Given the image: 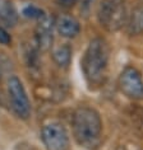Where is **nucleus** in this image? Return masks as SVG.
Listing matches in <instances>:
<instances>
[{"instance_id": "obj_1", "label": "nucleus", "mask_w": 143, "mask_h": 150, "mask_svg": "<svg viewBox=\"0 0 143 150\" xmlns=\"http://www.w3.org/2000/svg\"><path fill=\"white\" fill-rule=\"evenodd\" d=\"M73 136L82 148L97 150L102 144V120L95 108L81 106L72 117Z\"/></svg>"}, {"instance_id": "obj_2", "label": "nucleus", "mask_w": 143, "mask_h": 150, "mask_svg": "<svg viewBox=\"0 0 143 150\" xmlns=\"http://www.w3.org/2000/svg\"><path fill=\"white\" fill-rule=\"evenodd\" d=\"M110 48L106 40L96 37L89 41L82 59V70L89 88L97 89L106 83Z\"/></svg>"}, {"instance_id": "obj_3", "label": "nucleus", "mask_w": 143, "mask_h": 150, "mask_svg": "<svg viewBox=\"0 0 143 150\" xmlns=\"http://www.w3.org/2000/svg\"><path fill=\"white\" fill-rule=\"evenodd\" d=\"M125 0H102L97 9V19L100 25L107 32H118L128 21Z\"/></svg>"}, {"instance_id": "obj_4", "label": "nucleus", "mask_w": 143, "mask_h": 150, "mask_svg": "<svg viewBox=\"0 0 143 150\" xmlns=\"http://www.w3.org/2000/svg\"><path fill=\"white\" fill-rule=\"evenodd\" d=\"M41 140L46 150H70L69 134L63 123L51 121L41 129Z\"/></svg>"}, {"instance_id": "obj_5", "label": "nucleus", "mask_w": 143, "mask_h": 150, "mask_svg": "<svg viewBox=\"0 0 143 150\" xmlns=\"http://www.w3.org/2000/svg\"><path fill=\"white\" fill-rule=\"evenodd\" d=\"M8 94L12 104V110L18 117L27 120L31 116V103H29L27 92L19 78L10 76L8 80Z\"/></svg>"}, {"instance_id": "obj_6", "label": "nucleus", "mask_w": 143, "mask_h": 150, "mask_svg": "<svg viewBox=\"0 0 143 150\" xmlns=\"http://www.w3.org/2000/svg\"><path fill=\"white\" fill-rule=\"evenodd\" d=\"M118 87L127 98L132 100H143V78L135 67H124L119 75Z\"/></svg>"}, {"instance_id": "obj_7", "label": "nucleus", "mask_w": 143, "mask_h": 150, "mask_svg": "<svg viewBox=\"0 0 143 150\" xmlns=\"http://www.w3.org/2000/svg\"><path fill=\"white\" fill-rule=\"evenodd\" d=\"M55 18L45 13L40 19H37L35 29V45L41 52H46L52 47L54 42Z\"/></svg>"}, {"instance_id": "obj_8", "label": "nucleus", "mask_w": 143, "mask_h": 150, "mask_svg": "<svg viewBox=\"0 0 143 150\" xmlns=\"http://www.w3.org/2000/svg\"><path fill=\"white\" fill-rule=\"evenodd\" d=\"M55 28L64 38H74L81 32V24L78 19L68 13L60 14L58 18H55Z\"/></svg>"}, {"instance_id": "obj_9", "label": "nucleus", "mask_w": 143, "mask_h": 150, "mask_svg": "<svg viewBox=\"0 0 143 150\" xmlns=\"http://www.w3.org/2000/svg\"><path fill=\"white\" fill-rule=\"evenodd\" d=\"M127 32L130 36L143 35V4L137 5L132 10L127 21Z\"/></svg>"}, {"instance_id": "obj_10", "label": "nucleus", "mask_w": 143, "mask_h": 150, "mask_svg": "<svg viewBox=\"0 0 143 150\" xmlns=\"http://www.w3.org/2000/svg\"><path fill=\"white\" fill-rule=\"evenodd\" d=\"M72 54H73V50H72L70 45L63 43L60 46H56L52 48L51 57H52V61L59 67L66 69V67H69L72 62Z\"/></svg>"}, {"instance_id": "obj_11", "label": "nucleus", "mask_w": 143, "mask_h": 150, "mask_svg": "<svg viewBox=\"0 0 143 150\" xmlns=\"http://www.w3.org/2000/svg\"><path fill=\"white\" fill-rule=\"evenodd\" d=\"M0 22L6 27H14L18 22L17 10L9 0H0Z\"/></svg>"}, {"instance_id": "obj_12", "label": "nucleus", "mask_w": 143, "mask_h": 150, "mask_svg": "<svg viewBox=\"0 0 143 150\" xmlns=\"http://www.w3.org/2000/svg\"><path fill=\"white\" fill-rule=\"evenodd\" d=\"M22 13H23V16L26 18H31V19H40V18L45 14V12H44L42 9L37 8V6H35V5L26 6Z\"/></svg>"}, {"instance_id": "obj_13", "label": "nucleus", "mask_w": 143, "mask_h": 150, "mask_svg": "<svg viewBox=\"0 0 143 150\" xmlns=\"http://www.w3.org/2000/svg\"><path fill=\"white\" fill-rule=\"evenodd\" d=\"M96 3V0H79V10L82 14H84L86 17L91 12L93 4Z\"/></svg>"}, {"instance_id": "obj_14", "label": "nucleus", "mask_w": 143, "mask_h": 150, "mask_svg": "<svg viewBox=\"0 0 143 150\" xmlns=\"http://www.w3.org/2000/svg\"><path fill=\"white\" fill-rule=\"evenodd\" d=\"M10 43H12V36L4 27H0V45L9 46Z\"/></svg>"}, {"instance_id": "obj_15", "label": "nucleus", "mask_w": 143, "mask_h": 150, "mask_svg": "<svg viewBox=\"0 0 143 150\" xmlns=\"http://www.w3.org/2000/svg\"><path fill=\"white\" fill-rule=\"evenodd\" d=\"M56 3L63 6V8H72V6H74L77 4V3H79V0H56Z\"/></svg>"}]
</instances>
